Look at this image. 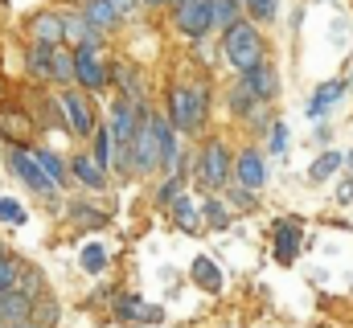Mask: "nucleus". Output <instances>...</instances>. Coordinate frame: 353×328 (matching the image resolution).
<instances>
[{"instance_id":"13","label":"nucleus","mask_w":353,"mask_h":328,"mask_svg":"<svg viewBox=\"0 0 353 328\" xmlns=\"http://www.w3.org/2000/svg\"><path fill=\"white\" fill-rule=\"evenodd\" d=\"M152 132H157V148H161V168H176V140H173V123L152 115Z\"/></svg>"},{"instance_id":"11","label":"nucleus","mask_w":353,"mask_h":328,"mask_svg":"<svg viewBox=\"0 0 353 328\" xmlns=\"http://www.w3.org/2000/svg\"><path fill=\"white\" fill-rule=\"evenodd\" d=\"M341 94H345V82H341V79L321 82V86H316V94L308 99V119H321V115H325V111H329Z\"/></svg>"},{"instance_id":"38","label":"nucleus","mask_w":353,"mask_h":328,"mask_svg":"<svg viewBox=\"0 0 353 328\" xmlns=\"http://www.w3.org/2000/svg\"><path fill=\"white\" fill-rule=\"evenodd\" d=\"M345 161H350V168H353V152H350V156H345Z\"/></svg>"},{"instance_id":"17","label":"nucleus","mask_w":353,"mask_h":328,"mask_svg":"<svg viewBox=\"0 0 353 328\" xmlns=\"http://www.w3.org/2000/svg\"><path fill=\"white\" fill-rule=\"evenodd\" d=\"M83 21H87L94 33H107V29L115 25V8H111L107 0H87V12H83Z\"/></svg>"},{"instance_id":"29","label":"nucleus","mask_w":353,"mask_h":328,"mask_svg":"<svg viewBox=\"0 0 353 328\" xmlns=\"http://www.w3.org/2000/svg\"><path fill=\"white\" fill-rule=\"evenodd\" d=\"M205 222H210L214 230H222V226H226V209H222V201H218V197H210V201H205Z\"/></svg>"},{"instance_id":"4","label":"nucleus","mask_w":353,"mask_h":328,"mask_svg":"<svg viewBox=\"0 0 353 328\" xmlns=\"http://www.w3.org/2000/svg\"><path fill=\"white\" fill-rule=\"evenodd\" d=\"M8 168H12V172H17V176L29 185V189H37V193H50V197L58 193V185H54V181H50V176L37 168V161H33V152H29V148H8Z\"/></svg>"},{"instance_id":"37","label":"nucleus","mask_w":353,"mask_h":328,"mask_svg":"<svg viewBox=\"0 0 353 328\" xmlns=\"http://www.w3.org/2000/svg\"><path fill=\"white\" fill-rule=\"evenodd\" d=\"M0 328H41V325H33V320H17V325H0Z\"/></svg>"},{"instance_id":"5","label":"nucleus","mask_w":353,"mask_h":328,"mask_svg":"<svg viewBox=\"0 0 353 328\" xmlns=\"http://www.w3.org/2000/svg\"><path fill=\"white\" fill-rule=\"evenodd\" d=\"M197 172H201V181H205L210 189H218V185L230 176V156H226V148H222L218 140H210V144L201 148V156H197Z\"/></svg>"},{"instance_id":"9","label":"nucleus","mask_w":353,"mask_h":328,"mask_svg":"<svg viewBox=\"0 0 353 328\" xmlns=\"http://www.w3.org/2000/svg\"><path fill=\"white\" fill-rule=\"evenodd\" d=\"M243 82L251 86V94L255 99H275V90H279V74H275V66L271 62H255V66H247L243 70Z\"/></svg>"},{"instance_id":"1","label":"nucleus","mask_w":353,"mask_h":328,"mask_svg":"<svg viewBox=\"0 0 353 328\" xmlns=\"http://www.w3.org/2000/svg\"><path fill=\"white\" fill-rule=\"evenodd\" d=\"M222 45H226L230 66H239V70H247V66H255L263 58V41H259L255 25H243V21H230L226 25V41Z\"/></svg>"},{"instance_id":"6","label":"nucleus","mask_w":353,"mask_h":328,"mask_svg":"<svg viewBox=\"0 0 353 328\" xmlns=\"http://www.w3.org/2000/svg\"><path fill=\"white\" fill-rule=\"evenodd\" d=\"M176 25H181V33H189V37L210 33V25H214L210 0H181V4H176Z\"/></svg>"},{"instance_id":"3","label":"nucleus","mask_w":353,"mask_h":328,"mask_svg":"<svg viewBox=\"0 0 353 328\" xmlns=\"http://www.w3.org/2000/svg\"><path fill=\"white\" fill-rule=\"evenodd\" d=\"M128 156H132V168L136 172H157L161 168V148H157V132H152V115L148 111L136 123V136L128 144Z\"/></svg>"},{"instance_id":"15","label":"nucleus","mask_w":353,"mask_h":328,"mask_svg":"<svg viewBox=\"0 0 353 328\" xmlns=\"http://www.w3.org/2000/svg\"><path fill=\"white\" fill-rule=\"evenodd\" d=\"M296 250H300V230H296V222H279V226H275V254H279V263H292Z\"/></svg>"},{"instance_id":"20","label":"nucleus","mask_w":353,"mask_h":328,"mask_svg":"<svg viewBox=\"0 0 353 328\" xmlns=\"http://www.w3.org/2000/svg\"><path fill=\"white\" fill-rule=\"evenodd\" d=\"M33 161H37V168H41L54 185H62V181H66V168H62V161H58L50 148H37V152H33Z\"/></svg>"},{"instance_id":"10","label":"nucleus","mask_w":353,"mask_h":328,"mask_svg":"<svg viewBox=\"0 0 353 328\" xmlns=\"http://www.w3.org/2000/svg\"><path fill=\"white\" fill-rule=\"evenodd\" d=\"M29 312H33V300H29V296H21L17 287L0 291V325H17V320H29Z\"/></svg>"},{"instance_id":"14","label":"nucleus","mask_w":353,"mask_h":328,"mask_svg":"<svg viewBox=\"0 0 353 328\" xmlns=\"http://www.w3.org/2000/svg\"><path fill=\"white\" fill-rule=\"evenodd\" d=\"M193 283H197L201 291H210V296H214V291H222V271H218V263H214V258H205V254H201V258H193Z\"/></svg>"},{"instance_id":"34","label":"nucleus","mask_w":353,"mask_h":328,"mask_svg":"<svg viewBox=\"0 0 353 328\" xmlns=\"http://www.w3.org/2000/svg\"><path fill=\"white\" fill-rule=\"evenodd\" d=\"M247 8H251L259 21H271V17H275V0H247Z\"/></svg>"},{"instance_id":"8","label":"nucleus","mask_w":353,"mask_h":328,"mask_svg":"<svg viewBox=\"0 0 353 328\" xmlns=\"http://www.w3.org/2000/svg\"><path fill=\"white\" fill-rule=\"evenodd\" d=\"M74 79L83 82V86H90V90H99V86L107 82V66L99 62V54H94L90 45L74 50Z\"/></svg>"},{"instance_id":"7","label":"nucleus","mask_w":353,"mask_h":328,"mask_svg":"<svg viewBox=\"0 0 353 328\" xmlns=\"http://www.w3.org/2000/svg\"><path fill=\"white\" fill-rule=\"evenodd\" d=\"M62 111H66V123L74 136H90L94 132V115H90V103L79 94V90H66L62 94Z\"/></svg>"},{"instance_id":"32","label":"nucleus","mask_w":353,"mask_h":328,"mask_svg":"<svg viewBox=\"0 0 353 328\" xmlns=\"http://www.w3.org/2000/svg\"><path fill=\"white\" fill-rule=\"evenodd\" d=\"M115 74H119V82L128 86V94H132V99L140 94V79H136V70H132V66H115Z\"/></svg>"},{"instance_id":"22","label":"nucleus","mask_w":353,"mask_h":328,"mask_svg":"<svg viewBox=\"0 0 353 328\" xmlns=\"http://www.w3.org/2000/svg\"><path fill=\"white\" fill-rule=\"evenodd\" d=\"M337 168H341V152H325L321 161L308 168V176H312V181H325V176H333Z\"/></svg>"},{"instance_id":"21","label":"nucleus","mask_w":353,"mask_h":328,"mask_svg":"<svg viewBox=\"0 0 353 328\" xmlns=\"http://www.w3.org/2000/svg\"><path fill=\"white\" fill-rule=\"evenodd\" d=\"M70 168H74V176H79L83 185H90V189H103V168H94V161H87V156H74V161H70Z\"/></svg>"},{"instance_id":"36","label":"nucleus","mask_w":353,"mask_h":328,"mask_svg":"<svg viewBox=\"0 0 353 328\" xmlns=\"http://www.w3.org/2000/svg\"><path fill=\"white\" fill-rule=\"evenodd\" d=\"M111 8H115V17H128L132 8H136V0H107Z\"/></svg>"},{"instance_id":"33","label":"nucleus","mask_w":353,"mask_h":328,"mask_svg":"<svg viewBox=\"0 0 353 328\" xmlns=\"http://www.w3.org/2000/svg\"><path fill=\"white\" fill-rule=\"evenodd\" d=\"M29 66H33L37 74H46V66H50V45H33V54H29Z\"/></svg>"},{"instance_id":"12","label":"nucleus","mask_w":353,"mask_h":328,"mask_svg":"<svg viewBox=\"0 0 353 328\" xmlns=\"http://www.w3.org/2000/svg\"><path fill=\"white\" fill-rule=\"evenodd\" d=\"M234 176H239V185H247V189H259V185H263V176H267L263 156L247 148V152H243V156L234 161Z\"/></svg>"},{"instance_id":"26","label":"nucleus","mask_w":353,"mask_h":328,"mask_svg":"<svg viewBox=\"0 0 353 328\" xmlns=\"http://www.w3.org/2000/svg\"><path fill=\"white\" fill-rule=\"evenodd\" d=\"M83 267H87L90 275H99V271L107 267V250H103L99 243H90L87 250H83Z\"/></svg>"},{"instance_id":"39","label":"nucleus","mask_w":353,"mask_h":328,"mask_svg":"<svg viewBox=\"0 0 353 328\" xmlns=\"http://www.w3.org/2000/svg\"><path fill=\"white\" fill-rule=\"evenodd\" d=\"M144 4H161V0H144Z\"/></svg>"},{"instance_id":"18","label":"nucleus","mask_w":353,"mask_h":328,"mask_svg":"<svg viewBox=\"0 0 353 328\" xmlns=\"http://www.w3.org/2000/svg\"><path fill=\"white\" fill-rule=\"evenodd\" d=\"M46 74H50V79H62V82H74V54L50 45V66H46Z\"/></svg>"},{"instance_id":"35","label":"nucleus","mask_w":353,"mask_h":328,"mask_svg":"<svg viewBox=\"0 0 353 328\" xmlns=\"http://www.w3.org/2000/svg\"><path fill=\"white\" fill-rule=\"evenodd\" d=\"M176 193H181V176H173V181L161 189V201H176Z\"/></svg>"},{"instance_id":"30","label":"nucleus","mask_w":353,"mask_h":328,"mask_svg":"<svg viewBox=\"0 0 353 328\" xmlns=\"http://www.w3.org/2000/svg\"><path fill=\"white\" fill-rule=\"evenodd\" d=\"M267 144H271V152H275V156H283V148H288V123H275V127H271V136H267Z\"/></svg>"},{"instance_id":"19","label":"nucleus","mask_w":353,"mask_h":328,"mask_svg":"<svg viewBox=\"0 0 353 328\" xmlns=\"http://www.w3.org/2000/svg\"><path fill=\"white\" fill-rule=\"evenodd\" d=\"M33 37H37V45H58L62 41V17H37L33 21Z\"/></svg>"},{"instance_id":"25","label":"nucleus","mask_w":353,"mask_h":328,"mask_svg":"<svg viewBox=\"0 0 353 328\" xmlns=\"http://www.w3.org/2000/svg\"><path fill=\"white\" fill-rule=\"evenodd\" d=\"M17 279H21V263H17V258H4V254H0V291L17 287Z\"/></svg>"},{"instance_id":"27","label":"nucleus","mask_w":353,"mask_h":328,"mask_svg":"<svg viewBox=\"0 0 353 328\" xmlns=\"http://www.w3.org/2000/svg\"><path fill=\"white\" fill-rule=\"evenodd\" d=\"M255 103H259V99L251 94V86H247V82H243V86H234V103H230V107H234L239 115H247V111H255Z\"/></svg>"},{"instance_id":"16","label":"nucleus","mask_w":353,"mask_h":328,"mask_svg":"<svg viewBox=\"0 0 353 328\" xmlns=\"http://www.w3.org/2000/svg\"><path fill=\"white\" fill-rule=\"evenodd\" d=\"M62 37H66V41H74L79 50H83V45H90V50H94V41H99V33L90 29L83 17H62Z\"/></svg>"},{"instance_id":"23","label":"nucleus","mask_w":353,"mask_h":328,"mask_svg":"<svg viewBox=\"0 0 353 328\" xmlns=\"http://www.w3.org/2000/svg\"><path fill=\"white\" fill-rule=\"evenodd\" d=\"M210 12H214V25H230L239 21V0H210Z\"/></svg>"},{"instance_id":"31","label":"nucleus","mask_w":353,"mask_h":328,"mask_svg":"<svg viewBox=\"0 0 353 328\" xmlns=\"http://www.w3.org/2000/svg\"><path fill=\"white\" fill-rule=\"evenodd\" d=\"M0 222H25V209L8 197H0Z\"/></svg>"},{"instance_id":"2","label":"nucleus","mask_w":353,"mask_h":328,"mask_svg":"<svg viewBox=\"0 0 353 328\" xmlns=\"http://www.w3.org/2000/svg\"><path fill=\"white\" fill-rule=\"evenodd\" d=\"M201 115H205V90L176 86L169 99V123L176 132H193V127H201Z\"/></svg>"},{"instance_id":"24","label":"nucleus","mask_w":353,"mask_h":328,"mask_svg":"<svg viewBox=\"0 0 353 328\" xmlns=\"http://www.w3.org/2000/svg\"><path fill=\"white\" fill-rule=\"evenodd\" d=\"M176 222H181V230L197 234V209H193V201H189V197H176Z\"/></svg>"},{"instance_id":"28","label":"nucleus","mask_w":353,"mask_h":328,"mask_svg":"<svg viewBox=\"0 0 353 328\" xmlns=\"http://www.w3.org/2000/svg\"><path fill=\"white\" fill-rule=\"evenodd\" d=\"M94 136V164L111 161V132H90Z\"/></svg>"}]
</instances>
